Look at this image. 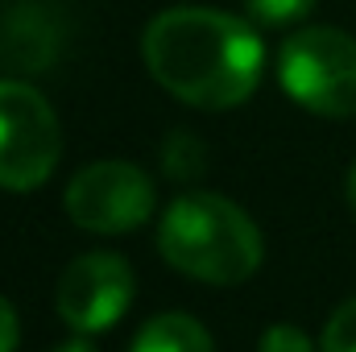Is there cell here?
<instances>
[{
  "label": "cell",
  "instance_id": "6",
  "mask_svg": "<svg viewBox=\"0 0 356 352\" xmlns=\"http://www.w3.org/2000/svg\"><path fill=\"white\" fill-rule=\"evenodd\" d=\"M133 290H137V278L120 253H83L63 269L54 303L67 328L91 336V332L112 328L129 311Z\"/></svg>",
  "mask_w": 356,
  "mask_h": 352
},
{
  "label": "cell",
  "instance_id": "2",
  "mask_svg": "<svg viewBox=\"0 0 356 352\" xmlns=\"http://www.w3.org/2000/svg\"><path fill=\"white\" fill-rule=\"evenodd\" d=\"M158 249L178 273L211 286L249 282L266 253L257 224L232 199L207 191L178 195L166 207L158 228Z\"/></svg>",
  "mask_w": 356,
  "mask_h": 352
},
{
  "label": "cell",
  "instance_id": "4",
  "mask_svg": "<svg viewBox=\"0 0 356 352\" xmlns=\"http://www.w3.org/2000/svg\"><path fill=\"white\" fill-rule=\"evenodd\" d=\"M63 129L46 95L29 83L0 79V186L33 191L54 175Z\"/></svg>",
  "mask_w": 356,
  "mask_h": 352
},
{
  "label": "cell",
  "instance_id": "12",
  "mask_svg": "<svg viewBox=\"0 0 356 352\" xmlns=\"http://www.w3.org/2000/svg\"><path fill=\"white\" fill-rule=\"evenodd\" d=\"M257 352H315V349H311V340H307L302 328H294V323H273V328H266Z\"/></svg>",
  "mask_w": 356,
  "mask_h": 352
},
{
  "label": "cell",
  "instance_id": "8",
  "mask_svg": "<svg viewBox=\"0 0 356 352\" xmlns=\"http://www.w3.org/2000/svg\"><path fill=\"white\" fill-rule=\"evenodd\" d=\"M129 352H216V344H211V336H207V328L199 319L170 311V315L149 319L137 332Z\"/></svg>",
  "mask_w": 356,
  "mask_h": 352
},
{
  "label": "cell",
  "instance_id": "14",
  "mask_svg": "<svg viewBox=\"0 0 356 352\" xmlns=\"http://www.w3.org/2000/svg\"><path fill=\"white\" fill-rule=\"evenodd\" d=\"M54 352H99V349L91 344L88 336H75V340H67V344H58Z\"/></svg>",
  "mask_w": 356,
  "mask_h": 352
},
{
  "label": "cell",
  "instance_id": "10",
  "mask_svg": "<svg viewBox=\"0 0 356 352\" xmlns=\"http://www.w3.org/2000/svg\"><path fill=\"white\" fill-rule=\"evenodd\" d=\"M245 8L261 25H294L315 8V0H245Z\"/></svg>",
  "mask_w": 356,
  "mask_h": 352
},
{
  "label": "cell",
  "instance_id": "1",
  "mask_svg": "<svg viewBox=\"0 0 356 352\" xmlns=\"http://www.w3.org/2000/svg\"><path fill=\"white\" fill-rule=\"evenodd\" d=\"M141 54L149 75L191 108H236L245 104L266 67L261 38L253 25L224 8L182 4L145 25Z\"/></svg>",
  "mask_w": 356,
  "mask_h": 352
},
{
  "label": "cell",
  "instance_id": "9",
  "mask_svg": "<svg viewBox=\"0 0 356 352\" xmlns=\"http://www.w3.org/2000/svg\"><path fill=\"white\" fill-rule=\"evenodd\" d=\"M162 166H166V175L178 178V182L199 178L203 175V166H207L203 141H199L195 133H170L166 145H162Z\"/></svg>",
  "mask_w": 356,
  "mask_h": 352
},
{
  "label": "cell",
  "instance_id": "3",
  "mask_svg": "<svg viewBox=\"0 0 356 352\" xmlns=\"http://www.w3.org/2000/svg\"><path fill=\"white\" fill-rule=\"evenodd\" d=\"M277 79L294 104L315 116H356V38L344 29L311 25L282 42Z\"/></svg>",
  "mask_w": 356,
  "mask_h": 352
},
{
  "label": "cell",
  "instance_id": "15",
  "mask_svg": "<svg viewBox=\"0 0 356 352\" xmlns=\"http://www.w3.org/2000/svg\"><path fill=\"white\" fill-rule=\"evenodd\" d=\"M344 199H348V211L356 216V166L348 170V182H344Z\"/></svg>",
  "mask_w": 356,
  "mask_h": 352
},
{
  "label": "cell",
  "instance_id": "13",
  "mask_svg": "<svg viewBox=\"0 0 356 352\" xmlns=\"http://www.w3.org/2000/svg\"><path fill=\"white\" fill-rule=\"evenodd\" d=\"M17 311H13V303L0 294V352H13L17 349Z\"/></svg>",
  "mask_w": 356,
  "mask_h": 352
},
{
  "label": "cell",
  "instance_id": "11",
  "mask_svg": "<svg viewBox=\"0 0 356 352\" xmlns=\"http://www.w3.org/2000/svg\"><path fill=\"white\" fill-rule=\"evenodd\" d=\"M323 352H356V298H348L323 328Z\"/></svg>",
  "mask_w": 356,
  "mask_h": 352
},
{
  "label": "cell",
  "instance_id": "7",
  "mask_svg": "<svg viewBox=\"0 0 356 352\" xmlns=\"http://www.w3.org/2000/svg\"><path fill=\"white\" fill-rule=\"evenodd\" d=\"M63 50V17L50 0H13L0 13V63L25 75L46 71Z\"/></svg>",
  "mask_w": 356,
  "mask_h": 352
},
{
  "label": "cell",
  "instance_id": "5",
  "mask_svg": "<svg viewBox=\"0 0 356 352\" xmlns=\"http://www.w3.org/2000/svg\"><path fill=\"white\" fill-rule=\"evenodd\" d=\"M154 182L133 162H91L67 186V216L95 237H120L149 220Z\"/></svg>",
  "mask_w": 356,
  "mask_h": 352
}]
</instances>
